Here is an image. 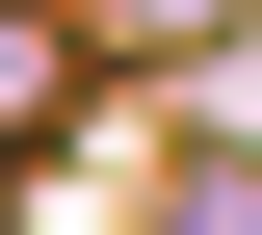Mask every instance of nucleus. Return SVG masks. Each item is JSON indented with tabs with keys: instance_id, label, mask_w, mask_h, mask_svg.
I'll return each mask as SVG.
<instances>
[{
	"instance_id": "nucleus-1",
	"label": "nucleus",
	"mask_w": 262,
	"mask_h": 235,
	"mask_svg": "<svg viewBox=\"0 0 262 235\" xmlns=\"http://www.w3.org/2000/svg\"><path fill=\"white\" fill-rule=\"evenodd\" d=\"M0 105H53V0H0Z\"/></svg>"
},
{
	"instance_id": "nucleus-2",
	"label": "nucleus",
	"mask_w": 262,
	"mask_h": 235,
	"mask_svg": "<svg viewBox=\"0 0 262 235\" xmlns=\"http://www.w3.org/2000/svg\"><path fill=\"white\" fill-rule=\"evenodd\" d=\"M184 27H210V0H184Z\"/></svg>"
}]
</instances>
